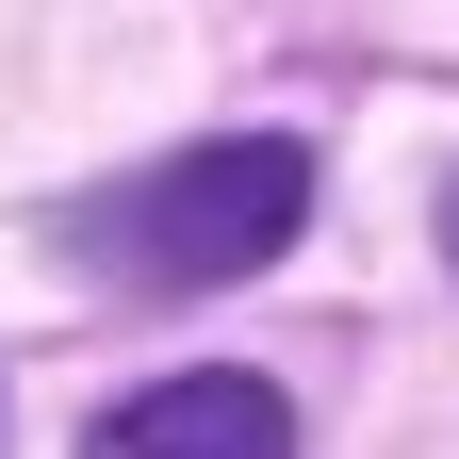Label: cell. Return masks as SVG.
Segmentation results:
<instances>
[{"label":"cell","mask_w":459,"mask_h":459,"mask_svg":"<svg viewBox=\"0 0 459 459\" xmlns=\"http://www.w3.org/2000/svg\"><path fill=\"white\" fill-rule=\"evenodd\" d=\"M296 230H312V148L296 132H213V148L132 164L115 197H82L66 247L115 296H213V279H263Z\"/></svg>","instance_id":"1"},{"label":"cell","mask_w":459,"mask_h":459,"mask_svg":"<svg viewBox=\"0 0 459 459\" xmlns=\"http://www.w3.org/2000/svg\"><path fill=\"white\" fill-rule=\"evenodd\" d=\"M443 247H459V181H443Z\"/></svg>","instance_id":"3"},{"label":"cell","mask_w":459,"mask_h":459,"mask_svg":"<svg viewBox=\"0 0 459 459\" xmlns=\"http://www.w3.org/2000/svg\"><path fill=\"white\" fill-rule=\"evenodd\" d=\"M82 459H296V411H279V377H247V361H181V377L115 394L82 427Z\"/></svg>","instance_id":"2"}]
</instances>
